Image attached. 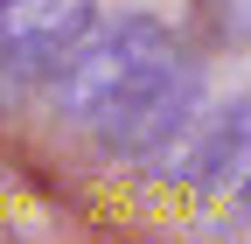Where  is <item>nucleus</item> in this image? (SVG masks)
I'll use <instances>...</instances> for the list:
<instances>
[{"label":"nucleus","mask_w":251,"mask_h":244,"mask_svg":"<svg viewBox=\"0 0 251 244\" xmlns=\"http://www.w3.org/2000/svg\"><path fill=\"white\" fill-rule=\"evenodd\" d=\"M168 56H175V42H168V28L153 21V14H112V21H98V28L56 63V77H49L56 112L105 133L112 119L168 70Z\"/></svg>","instance_id":"f257e3e1"},{"label":"nucleus","mask_w":251,"mask_h":244,"mask_svg":"<svg viewBox=\"0 0 251 244\" xmlns=\"http://www.w3.org/2000/svg\"><path fill=\"white\" fill-rule=\"evenodd\" d=\"M196 105H202V70L188 63V56H168V70L105 126V146L126 154V161H153V154L175 146V133H188Z\"/></svg>","instance_id":"f03ea898"},{"label":"nucleus","mask_w":251,"mask_h":244,"mask_svg":"<svg viewBox=\"0 0 251 244\" xmlns=\"http://www.w3.org/2000/svg\"><path fill=\"white\" fill-rule=\"evenodd\" d=\"M91 35V0H14L0 21V70L56 77V63Z\"/></svg>","instance_id":"7ed1b4c3"},{"label":"nucleus","mask_w":251,"mask_h":244,"mask_svg":"<svg viewBox=\"0 0 251 244\" xmlns=\"http://www.w3.org/2000/svg\"><path fill=\"white\" fill-rule=\"evenodd\" d=\"M251 168V98H237L230 112H216V126L181 154V181L188 189H224V181H237Z\"/></svg>","instance_id":"20e7f679"},{"label":"nucleus","mask_w":251,"mask_h":244,"mask_svg":"<svg viewBox=\"0 0 251 244\" xmlns=\"http://www.w3.org/2000/svg\"><path fill=\"white\" fill-rule=\"evenodd\" d=\"M237 202H244V209H251V181H244V195H237Z\"/></svg>","instance_id":"39448f33"},{"label":"nucleus","mask_w":251,"mask_h":244,"mask_svg":"<svg viewBox=\"0 0 251 244\" xmlns=\"http://www.w3.org/2000/svg\"><path fill=\"white\" fill-rule=\"evenodd\" d=\"M7 7H14V0H0V21H7Z\"/></svg>","instance_id":"423d86ee"}]
</instances>
